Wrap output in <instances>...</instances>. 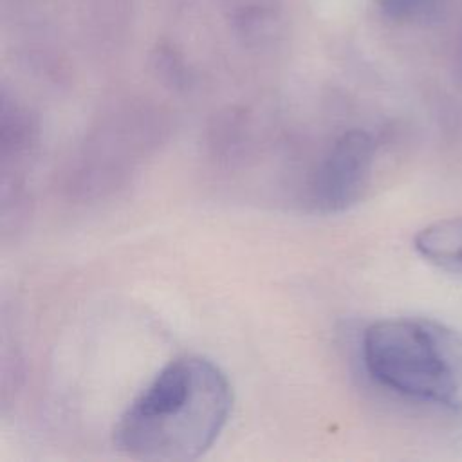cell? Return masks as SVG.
Instances as JSON below:
<instances>
[{"instance_id":"cell-1","label":"cell","mask_w":462,"mask_h":462,"mask_svg":"<svg viewBox=\"0 0 462 462\" xmlns=\"http://www.w3.org/2000/svg\"><path fill=\"white\" fill-rule=\"evenodd\" d=\"M231 410L233 388L220 366L202 356H179L121 413L114 446L141 460H193L217 442Z\"/></svg>"},{"instance_id":"cell-2","label":"cell","mask_w":462,"mask_h":462,"mask_svg":"<svg viewBox=\"0 0 462 462\" xmlns=\"http://www.w3.org/2000/svg\"><path fill=\"white\" fill-rule=\"evenodd\" d=\"M361 357L379 386L462 415L460 330L430 318H384L365 328Z\"/></svg>"},{"instance_id":"cell-3","label":"cell","mask_w":462,"mask_h":462,"mask_svg":"<svg viewBox=\"0 0 462 462\" xmlns=\"http://www.w3.org/2000/svg\"><path fill=\"white\" fill-rule=\"evenodd\" d=\"M377 143L363 128L343 132L319 159L309 184L312 206L321 213H339L366 191L375 162Z\"/></svg>"},{"instance_id":"cell-4","label":"cell","mask_w":462,"mask_h":462,"mask_svg":"<svg viewBox=\"0 0 462 462\" xmlns=\"http://www.w3.org/2000/svg\"><path fill=\"white\" fill-rule=\"evenodd\" d=\"M413 247L435 267L462 274V215L424 226L413 236Z\"/></svg>"},{"instance_id":"cell-5","label":"cell","mask_w":462,"mask_h":462,"mask_svg":"<svg viewBox=\"0 0 462 462\" xmlns=\"http://www.w3.org/2000/svg\"><path fill=\"white\" fill-rule=\"evenodd\" d=\"M383 11L395 20H411L426 14L435 0H379Z\"/></svg>"}]
</instances>
